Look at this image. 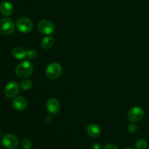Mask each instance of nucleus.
<instances>
[{
  "mask_svg": "<svg viewBox=\"0 0 149 149\" xmlns=\"http://www.w3.org/2000/svg\"><path fill=\"white\" fill-rule=\"evenodd\" d=\"M12 55L14 57L15 59L21 60L23 58H26V51L20 47H15L12 50Z\"/></svg>",
  "mask_w": 149,
  "mask_h": 149,
  "instance_id": "obj_13",
  "label": "nucleus"
},
{
  "mask_svg": "<svg viewBox=\"0 0 149 149\" xmlns=\"http://www.w3.org/2000/svg\"><path fill=\"white\" fill-rule=\"evenodd\" d=\"M32 86H33V83L31 80L29 79H23L22 80L20 84V87L22 90H29L31 89Z\"/></svg>",
  "mask_w": 149,
  "mask_h": 149,
  "instance_id": "obj_15",
  "label": "nucleus"
},
{
  "mask_svg": "<svg viewBox=\"0 0 149 149\" xmlns=\"http://www.w3.org/2000/svg\"><path fill=\"white\" fill-rule=\"evenodd\" d=\"M0 12L4 16H10L13 12V6L8 1H4L0 4Z\"/></svg>",
  "mask_w": 149,
  "mask_h": 149,
  "instance_id": "obj_11",
  "label": "nucleus"
},
{
  "mask_svg": "<svg viewBox=\"0 0 149 149\" xmlns=\"http://www.w3.org/2000/svg\"><path fill=\"white\" fill-rule=\"evenodd\" d=\"M21 146L23 149H31L32 147V142L30 139L25 138L21 143Z\"/></svg>",
  "mask_w": 149,
  "mask_h": 149,
  "instance_id": "obj_18",
  "label": "nucleus"
},
{
  "mask_svg": "<svg viewBox=\"0 0 149 149\" xmlns=\"http://www.w3.org/2000/svg\"><path fill=\"white\" fill-rule=\"evenodd\" d=\"M46 108L49 113L55 114V113L59 112L60 109H61V105H60L59 101L56 98L51 97L47 101Z\"/></svg>",
  "mask_w": 149,
  "mask_h": 149,
  "instance_id": "obj_9",
  "label": "nucleus"
},
{
  "mask_svg": "<svg viewBox=\"0 0 149 149\" xmlns=\"http://www.w3.org/2000/svg\"><path fill=\"white\" fill-rule=\"evenodd\" d=\"M33 71V67L29 61H25L16 66L15 74L19 78L26 79L30 77Z\"/></svg>",
  "mask_w": 149,
  "mask_h": 149,
  "instance_id": "obj_1",
  "label": "nucleus"
},
{
  "mask_svg": "<svg viewBox=\"0 0 149 149\" xmlns=\"http://www.w3.org/2000/svg\"><path fill=\"white\" fill-rule=\"evenodd\" d=\"M1 145H2V141H1V140H0V146H1Z\"/></svg>",
  "mask_w": 149,
  "mask_h": 149,
  "instance_id": "obj_23",
  "label": "nucleus"
},
{
  "mask_svg": "<svg viewBox=\"0 0 149 149\" xmlns=\"http://www.w3.org/2000/svg\"><path fill=\"white\" fill-rule=\"evenodd\" d=\"M87 132L91 138H97L101 134V130L100 127L95 124H91L87 127Z\"/></svg>",
  "mask_w": 149,
  "mask_h": 149,
  "instance_id": "obj_12",
  "label": "nucleus"
},
{
  "mask_svg": "<svg viewBox=\"0 0 149 149\" xmlns=\"http://www.w3.org/2000/svg\"><path fill=\"white\" fill-rule=\"evenodd\" d=\"M144 116V111L142 108L139 106H135L132 108L129 111L127 117L129 120L132 122H137L141 121Z\"/></svg>",
  "mask_w": 149,
  "mask_h": 149,
  "instance_id": "obj_7",
  "label": "nucleus"
},
{
  "mask_svg": "<svg viewBox=\"0 0 149 149\" xmlns=\"http://www.w3.org/2000/svg\"><path fill=\"white\" fill-rule=\"evenodd\" d=\"M127 129L130 132H131V133H135V132H136L137 130H138V126H137V125H135L134 122H132V123L130 124V125H128Z\"/></svg>",
  "mask_w": 149,
  "mask_h": 149,
  "instance_id": "obj_19",
  "label": "nucleus"
},
{
  "mask_svg": "<svg viewBox=\"0 0 149 149\" xmlns=\"http://www.w3.org/2000/svg\"><path fill=\"white\" fill-rule=\"evenodd\" d=\"M16 28L21 33H29L33 29V22L29 17H20L16 23Z\"/></svg>",
  "mask_w": 149,
  "mask_h": 149,
  "instance_id": "obj_4",
  "label": "nucleus"
},
{
  "mask_svg": "<svg viewBox=\"0 0 149 149\" xmlns=\"http://www.w3.org/2000/svg\"><path fill=\"white\" fill-rule=\"evenodd\" d=\"M19 84L15 81H11L6 85L4 88V95L8 98H13L19 92Z\"/></svg>",
  "mask_w": 149,
  "mask_h": 149,
  "instance_id": "obj_8",
  "label": "nucleus"
},
{
  "mask_svg": "<svg viewBox=\"0 0 149 149\" xmlns=\"http://www.w3.org/2000/svg\"><path fill=\"white\" fill-rule=\"evenodd\" d=\"M38 30L45 35H50L55 31V25L49 20H42L38 23Z\"/></svg>",
  "mask_w": 149,
  "mask_h": 149,
  "instance_id": "obj_5",
  "label": "nucleus"
},
{
  "mask_svg": "<svg viewBox=\"0 0 149 149\" xmlns=\"http://www.w3.org/2000/svg\"><path fill=\"white\" fill-rule=\"evenodd\" d=\"M37 57H38V54L35 50L29 49V50L26 51V58L27 60H34L36 59Z\"/></svg>",
  "mask_w": 149,
  "mask_h": 149,
  "instance_id": "obj_17",
  "label": "nucleus"
},
{
  "mask_svg": "<svg viewBox=\"0 0 149 149\" xmlns=\"http://www.w3.org/2000/svg\"><path fill=\"white\" fill-rule=\"evenodd\" d=\"M3 146L7 149H15L18 146V139L13 134H7L3 137L2 140Z\"/></svg>",
  "mask_w": 149,
  "mask_h": 149,
  "instance_id": "obj_6",
  "label": "nucleus"
},
{
  "mask_svg": "<svg viewBox=\"0 0 149 149\" xmlns=\"http://www.w3.org/2000/svg\"><path fill=\"white\" fill-rule=\"evenodd\" d=\"M93 149H100L101 148V146H100V145L99 143H95L94 145H93Z\"/></svg>",
  "mask_w": 149,
  "mask_h": 149,
  "instance_id": "obj_21",
  "label": "nucleus"
},
{
  "mask_svg": "<svg viewBox=\"0 0 149 149\" xmlns=\"http://www.w3.org/2000/svg\"><path fill=\"white\" fill-rule=\"evenodd\" d=\"M62 74V67L58 63L53 62L48 65L46 68V76L51 80L59 78Z\"/></svg>",
  "mask_w": 149,
  "mask_h": 149,
  "instance_id": "obj_2",
  "label": "nucleus"
},
{
  "mask_svg": "<svg viewBox=\"0 0 149 149\" xmlns=\"http://www.w3.org/2000/svg\"><path fill=\"white\" fill-rule=\"evenodd\" d=\"M27 100L22 96H18V97H15L13 101V108L15 110L18 111H22L25 110L27 107Z\"/></svg>",
  "mask_w": 149,
  "mask_h": 149,
  "instance_id": "obj_10",
  "label": "nucleus"
},
{
  "mask_svg": "<svg viewBox=\"0 0 149 149\" xmlns=\"http://www.w3.org/2000/svg\"><path fill=\"white\" fill-rule=\"evenodd\" d=\"M126 149H133V148H126Z\"/></svg>",
  "mask_w": 149,
  "mask_h": 149,
  "instance_id": "obj_24",
  "label": "nucleus"
},
{
  "mask_svg": "<svg viewBox=\"0 0 149 149\" xmlns=\"http://www.w3.org/2000/svg\"><path fill=\"white\" fill-rule=\"evenodd\" d=\"M54 45V39L51 36H46L43 38L41 42V45L45 49H49L52 47Z\"/></svg>",
  "mask_w": 149,
  "mask_h": 149,
  "instance_id": "obj_14",
  "label": "nucleus"
},
{
  "mask_svg": "<svg viewBox=\"0 0 149 149\" xmlns=\"http://www.w3.org/2000/svg\"><path fill=\"white\" fill-rule=\"evenodd\" d=\"M15 30V22L10 17H4L0 20V34H11Z\"/></svg>",
  "mask_w": 149,
  "mask_h": 149,
  "instance_id": "obj_3",
  "label": "nucleus"
},
{
  "mask_svg": "<svg viewBox=\"0 0 149 149\" xmlns=\"http://www.w3.org/2000/svg\"><path fill=\"white\" fill-rule=\"evenodd\" d=\"M45 120H46L47 122H49L52 120V117L51 116H47L46 118H45Z\"/></svg>",
  "mask_w": 149,
  "mask_h": 149,
  "instance_id": "obj_22",
  "label": "nucleus"
},
{
  "mask_svg": "<svg viewBox=\"0 0 149 149\" xmlns=\"http://www.w3.org/2000/svg\"><path fill=\"white\" fill-rule=\"evenodd\" d=\"M148 143L144 139H139L135 143V147L137 149H146Z\"/></svg>",
  "mask_w": 149,
  "mask_h": 149,
  "instance_id": "obj_16",
  "label": "nucleus"
},
{
  "mask_svg": "<svg viewBox=\"0 0 149 149\" xmlns=\"http://www.w3.org/2000/svg\"><path fill=\"white\" fill-rule=\"evenodd\" d=\"M103 149H119L118 147L116 146L115 144L113 143H108L106 144V146H104V148Z\"/></svg>",
  "mask_w": 149,
  "mask_h": 149,
  "instance_id": "obj_20",
  "label": "nucleus"
}]
</instances>
